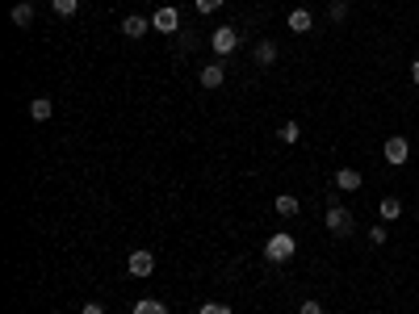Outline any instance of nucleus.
Listing matches in <instances>:
<instances>
[{
	"label": "nucleus",
	"mask_w": 419,
	"mask_h": 314,
	"mask_svg": "<svg viewBox=\"0 0 419 314\" xmlns=\"http://www.w3.org/2000/svg\"><path fill=\"white\" fill-rule=\"evenodd\" d=\"M294 251H298V239L289 231H273L269 243H265V260H269V264H285V260H294Z\"/></svg>",
	"instance_id": "f257e3e1"
},
{
	"label": "nucleus",
	"mask_w": 419,
	"mask_h": 314,
	"mask_svg": "<svg viewBox=\"0 0 419 314\" xmlns=\"http://www.w3.org/2000/svg\"><path fill=\"white\" fill-rule=\"evenodd\" d=\"M323 222H327V231H331L336 239H348V235L356 231V218H352V209H344V205H327Z\"/></svg>",
	"instance_id": "f03ea898"
},
{
	"label": "nucleus",
	"mask_w": 419,
	"mask_h": 314,
	"mask_svg": "<svg viewBox=\"0 0 419 314\" xmlns=\"http://www.w3.org/2000/svg\"><path fill=\"white\" fill-rule=\"evenodd\" d=\"M210 50H214L218 59H231L235 50H239V30L235 25H218L214 34H210Z\"/></svg>",
	"instance_id": "7ed1b4c3"
},
{
	"label": "nucleus",
	"mask_w": 419,
	"mask_h": 314,
	"mask_svg": "<svg viewBox=\"0 0 419 314\" xmlns=\"http://www.w3.org/2000/svg\"><path fill=\"white\" fill-rule=\"evenodd\" d=\"M151 30L176 38V34H181V9H176V5H160V9L151 13Z\"/></svg>",
	"instance_id": "20e7f679"
},
{
	"label": "nucleus",
	"mask_w": 419,
	"mask_h": 314,
	"mask_svg": "<svg viewBox=\"0 0 419 314\" xmlns=\"http://www.w3.org/2000/svg\"><path fill=\"white\" fill-rule=\"evenodd\" d=\"M382 155H386L390 168H402V164H411V143H407L402 134H390V138L382 143Z\"/></svg>",
	"instance_id": "39448f33"
},
{
	"label": "nucleus",
	"mask_w": 419,
	"mask_h": 314,
	"mask_svg": "<svg viewBox=\"0 0 419 314\" xmlns=\"http://www.w3.org/2000/svg\"><path fill=\"white\" fill-rule=\"evenodd\" d=\"M126 273H130V277H151V273H155V255H151L147 247L130 251V255H126Z\"/></svg>",
	"instance_id": "423d86ee"
},
{
	"label": "nucleus",
	"mask_w": 419,
	"mask_h": 314,
	"mask_svg": "<svg viewBox=\"0 0 419 314\" xmlns=\"http://www.w3.org/2000/svg\"><path fill=\"white\" fill-rule=\"evenodd\" d=\"M252 59H256V67H273L277 63V42L273 38H260L256 50H252Z\"/></svg>",
	"instance_id": "0eeeda50"
},
{
	"label": "nucleus",
	"mask_w": 419,
	"mask_h": 314,
	"mask_svg": "<svg viewBox=\"0 0 419 314\" xmlns=\"http://www.w3.org/2000/svg\"><path fill=\"white\" fill-rule=\"evenodd\" d=\"M227 84V63H210V67H201V88H223Z\"/></svg>",
	"instance_id": "6e6552de"
},
{
	"label": "nucleus",
	"mask_w": 419,
	"mask_h": 314,
	"mask_svg": "<svg viewBox=\"0 0 419 314\" xmlns=\"http://www.w3.org/2000/svg\"><path fill=\"white\" fill-rule=\"evenodd\" d=\"M360 185H365V176H360L356 168H340V172H336V189H340V193H360Z\"/></svg>",
	"instance_id": "1a4fd4ad"
},
{
	"label": "nucleus",
	"mask_w": 419,
	"mask_h": 314,
	"mask_svg": "<svg viewBox=\"0 0 419 314\" xmlns=\"http://www.w3.org/2000/svg\"><path fill=\"white\" fill-rule=\"evenodd\" d=\"M285 25H289L294 34H310V30H314V17H310V9H289Z\"/></svg>",
	"instance_id": "9d476101"
},
{
	"label": "nucleus",
	"mask_w": 419,
	"mask_h": 314,
	"mask_svg": "<svg viewBox=\"0 0 419 314\" xmlns=\"http://www.w3.org/2000/svg\"><path fill=\"white\" fill-rule=\"evenodd\" d=\"M147 30H151V17H139V13H126L122 17V34L126 38H143Z\"/></svg>",
	"instance_id": "9b49d317"
},
{
	"label": "nucleus",
	"mask_w": 419,
	"mask_h": 314,
	"mask_svg": "<svg viewBox=\"0 0 419 314\" xmlns=\"http://www.w3.org/2000/svg\"><path fill=\"white\" fill-rule=\"evenodd\" d=\"M273 209L281 218H294L298 209H302V201H298V193H277V201H273Z\"/></svg>",
	"instance_id": "f8f14e48"
},
{
	"label": "nucleus",
	"mask_w": 419,
	"mask_h": 314,
	"mask_svg": "<svg viewBox=\"0 0 419 314\" xmlns=\"http://www.w3.org/2000/svg\"><path fill=\"white\" fill-rule=\"evenodd\" d=\"M30 118H34V122H50V118H55V105H50V96H34V101H30Z\"/></svg>",
	"instance_id": "ddd939ff"
},
{
	"label": "nucleus",
	"mask_w": 419,
	"mask_h": 314,
	"mask_svg": "<svg viewBox=\"0 0 419 314\" xmlns=\"http://www.w3.org/2000/svg\"><path fill=\"white\" fill-rule=\"evenodd\" d=\"M378 214H382V222H398L402 218V201L398 197H382L378 201Z\"/></svg>",
	"instance_id": "4468645a"
},
{
	"label": "nucleus",
	"mask_w": 419,
	"mask_h": 314,
	"mask_svg": "<svg viewBox=\"0 0 419 314\" xmlns=\"http://www.w3.org/2000/svg\"><path fill=\"white\" fill-rule=\"evenodd\" d=\"M13 25H21V30L34 25V0H21V5H13Z\"/></svg>",
	"instance_id": "2eb2a0df"
},
{
	"label": "nucleus",
	"mask_w": 419,
	"mask_h": 314,
	"mask_svg": "<svg viewBox=\"0 0 419 314\" xmlns=\"http://www.w3.org/2000/svg\"><path fill=\"white\" fill-rule=\"evenodd\" d=\"M134 314H168V306L160 297H139L134 302Z\"/></svg>",
	"instance_id": "dca6fc26"
},
{
	"label": "nucleus",
	"mask_w": 419,
	"mask_h": 314,
	"mask_svg": "<svg viewBox=\"0 0 419 314\" xmlns=\"http://www.w3.org/2000/svg\"><path fill=\"white\" fill-rule=\"evenodd\" d=\"M50 9H55V17H76L80 0H50Z\"/></svg>",
	"instance_id": "f3484780"
},
{
	"label": "nucleus",
	"mask_w": 419,
	"mask_h": 314,
	"mask_svg": "<svg viewBox=\"0 0 419 314\" xmlns=\"http://www.w3.org/2000/svg\"><path fill=\"white\" fill-rule=\"evenodd\" d=\"M327 17L340 25V21H348V0H331V5H327Z\"/></svg>",
	"instance_id": "a211bd4d"
},
{
	"label": "nucleus",
	"mask_w": 419,
	"mask_h": 314,
	"mask_svg": "<svg viewBox=\"0 0 419 314\" xmlns=\"http://www.w3.org/2000/svg\"><path fill=\"white\" fill-rule=\"evenodd\" d=\"M277 138H281V143H298V138H302V126H298V122H285V126L277 130Z\"/></svg>",
	"instance_id": "6ab92c4d"
},
{
	"label": "nucleus",
	"mask_w": 419,
	"mask_h": 314,
	"mask_svg": "<svg viewBox=\"0 0 419 314\" xmlns=\"http://www.w3.org/2000/svg\"><path fill=\"white\" fill-rule=\"evenodd\" d=\"M223 5H227V0H193V9H197L201 17H210V13H218Z\"/></svg>",
	"instance_id": "aec40b11"
},
{
	"label": "nucleus",
	"mask_w": 419,
	"mask_h": 314,
	"mask_svg": "<svg viewBox=\"0 0 419 314\" xmlns=\"http://www.w3.org/2000/svg\"><path fill=\"white\" fill-rule=\"evenodd\" d=\"M197 314H231V306H227V302H205Z\"/></svg>",
	"instance_id": "412c9836"
},
{
	"label": "nucleus",
	"mask_w": 419,
	"mask_h": 314,
	"mask_svg": "<svg viewBox=\"0 0 419 314\" xmlns=\"http://www.w3.org/2000/svg\"><path fill=\"white\" fill-rule=\"evenodd\" d=\"M386 239H390V231H386V227H369V243H374V247H382Z\"/></svg>",
	"instance_id": "4be33fe9"
},
{
	"label": "nucleus",
	"mask_w": 419,
	"mask_h": 314,
	"mask_svg": "<svg viewBox=\"0 0 419 314\" xmlns=\"http://www.w3.org/2000/svg\"><path fill=\"white\" fill-rule=\"evenodd\" d=\"M298 314H323V306H319V302H302Z\"/></svg>",
	"instance_id": "5701e85b"
},
{
	"label": "nucleus",
	"mask_w": 419,
	"mask_h": 314,
	"mask_svg": "<svg viewBox=\"0 0 419 314\" xmlns=\"http://www.w3.org/2000/svg\"><path fill=\"white\" fill-rule=\"evenodd\" d=\"M80 314H105V306H101V302H84Z\"/></svg>",
	"instance_id": "b1692460"
},
{
	"label": "nucleus",
	"mask_w": 419,
	"mask_h": 314,
	"mask_svg": "<svg viewBox=\"0 0 419 314\" xmlns=\"http://www.w3.org/2000/svg\"><path fill=\"white\" fill-rule=\"evenodd\" d=\"M411 80H415V84H419V59H415V63H411Z\"/></svg>",
	"instance_id": "393cba45"
},
{
	"label": "nucleus",
	"mask_w": 419,
	"mask_h": 314,
	"mask_svg": "<svg viewBox=\"0 0 419 314\" xmlns=\"http://www.w3.org/2000/svg\"><path fill=\"white\" fill-rule=\"evenodd\" d=\"M55 314H59V310H55Z\"/></svg>",
	"instance_id": "a878e982"
}]
</instances>
